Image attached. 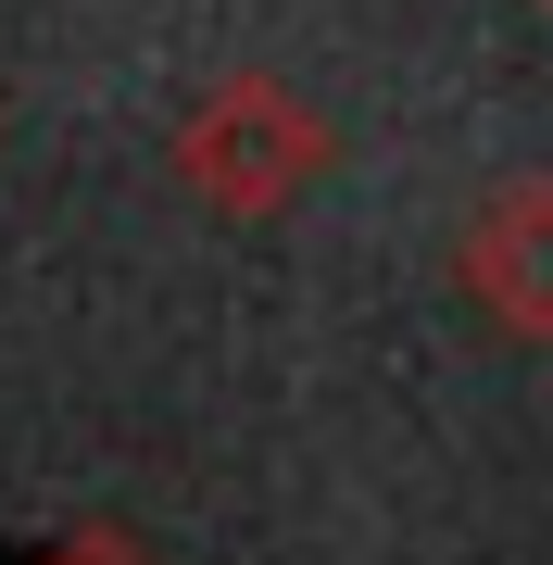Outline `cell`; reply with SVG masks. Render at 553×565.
Here are the masks:
<instances>
[]
</instances>
